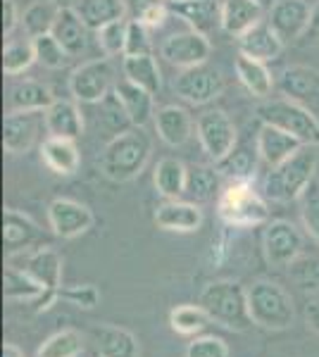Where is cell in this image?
<instances>
[{
  "instance_id": "6da1fadb",
  "label": "cell",
  "mask_w": 319,
  "mask_h": 357,
  "mask_svg": "<svg viewBox=\"0 0 319 357\" xmlns=\"http://www.w3.org/2000/svg\"><path fill=\"white\" fill-rule=\"evenodd\" d=\"M150 153H153L150 136L143 131V126H131L105 146L101 155V169L112 181H131L148 165Z\"/></svg>"
},
{
  "instance_id": "7a4b0ae2",
  "label": "cell",
  "mask_w": 319,
  "mask_h": 357,
  "mask_svg": "<svg viewBox=\"0 0 319 357\" xmlns=\"http://www.w3.org/2000/svg\"><path fill=\"white\" fill-rule=\"evenodd\" d=\"M198 305L205 310L210 321L229 331H248L253 326L248 312V293L241 284L229 279L212 281L200 291Z\"/></svg>"
},
{
  "instance_id": "3957f363",
  "label": "cell",
  "mask_w": 319,
  "mask_h": 357,
  "mask_svg": "<svg viewBox=\"0 0 319 357\" xmlns=\"http://www.w3.org/2000/svg\"><path fill=\"white\" fill-rule=\"evenodd\" d=\"M317 172V153L315 148L303 146L298 153L291 155L283 165L272 167L265 176V195L274 203H291L300 195L312 181Z\"/></svg>"
},
{
  "instance_id": "277c9868",
  "label": "cell",
  "mask_w": 319,
  "mask_h": 357,
  "mask_svg": "<svg viewBox=\"0 0 319 357\" xmlns=\"http://www.w3.org/2000/svg\"><path fill=\"white\" fill-rule=\"evenodd\" d=\"M248 293V312H251L253 324L262 329L281 331L293 324V301L286 291L274 281H255L246 289Z\"/></svg>"
},
{
  "instance_id": "5b68a950",
  "label": "cell",
  "mask_w": 319,
  "mask_h": 357,
  "mask_svg": "<svg viewBox=\"0 0 319 357\" xmlns=\"http://www.w3.org/2000/svg\"><path fill=\"white\" fill-rule=\"evenodd\" d=\"M258 117L262 124L279 126L286 134L295 136L303 146H319V119L298 100H291L286 96L265 100L258 105Z\"/></svg>"
},
{
  "instance_id": "8992f818",
  "label": "cell",
  "mask_w": 319,
  "mask_h": 357,
  "mask_svg": "<svg viewBox=\"0 0 319 357\" xmlns=\"http://www.w3.org/2000/svg\"><path fill=\"white\" fill-rule=\"evenodd\" d=\"M219 220L229 227H260L269 220V207L251 186V181H231L229 186L219 193L217 200Z\"/></svg>"
},
{
  "instance_id": "52a82bcc",
  "label": "cell",
  "mask_w": 319,
  "mask_h": 357,
  "mask_svg": "<svg viewBox=\"0 0 319 357\" xmlns=\"http://www.w3.org/2000/svg\"><path fill=\"white\" fill-rule=\"evenodd\" d=\"M114 67L110 57H96L79 65L69 77V91L79 102H103L114 91Z\"/></svg>"
},
{
  "instance_id": "ba28073f",
  "label": "cell",
  "mask_w": 319,
  "mask_h": 357,
  "mask_svg": "<svg viewBox=\"0 0 319 357\" xmlns=\"http://www.w3.org/2000/svg\"><path fill=\"white\" fill-rule=\"evenodd\" d=\"M305 238L298 231V227L288 220H274L267 224L262 234V250L265 260L274 269H288L303 255Z\"/></svg>"
},
{
  "instance_id": "9c48e42d",
  "label": "cell",
  "mask_w": 319,
  "mask_h": 357,
  "mask_svg": "<svg viewBox=\"0 0 319 357\" xmlns=\"http://www.w3.org/2000/svg\"><path fill=\"white\" fill-rule=\"evenodd\" d=\"M174 93L191 105H207L224 93V77L207 62L181 69L174 79Z\"/></svg>"
},
{
  "instance_id": "30bf717a",
  "label": "cell",
  "mask_w": 319,
  "mask_h": 357,
  "mask_svg": "<svg viewBox=\"0 0 319 357\" xmlns=\"http://www.w3.org/2000/svg\"><path fill=\"white\" fill-rule=\"evenodd\" d=\"M195 136H198L202 151L207 158L219 162L236 148V124L224 110H205L195 122Z\"/></svg>"
},
{
  "instance_id": "8fae6325",
  "label": "cell",
  "mask_w": 319,
  "mask_h": 357,
  "mask_svg": "<svg viewBox=\"0 0 319 357\" xmlns=\"http://www.w3.org/2000/svg\"><path fill=\"white\" fill-rule=\"evenodd\" d=\"M24 269L34 279H38L45 289V296L40 298L36 305V312H45L48 307H53L55 301H60V279H62V257L57 255V250H53L50 245L38 248L31 255L27 257Z\"/></svg>"
},
{
  "instance_id": "7c38bea8",
  "label": "cell",
  "mask_w": 319,
  "mask_h": 357,
  "mask_svg": "<svg viewBox=\"0 0 319 357\" xmlns=\"http://www.w3.org/2000/svg\"><path fill=\"white\" fill-rule=\"evenodd\" d=\"M210 53H212L210 41H207L205 33H198V31L172 33V36H167L160 45V55L165 57L170 65L181 67V69L205 65Z\"/></svg>"
},
{
  "instance_id": "4fadbf2b",
  "label": "cell",
  "mask_w": 319,
  "mask_h": 357,
  "mask_svg": "<svg viewBox=\"0 0 319 357\" xmlns=\"http://www.w3.org/2000/svg\"><path fill=\"white\" fill-rule=\"evenodd\" d=\"M267 22L279 33L283 43H293L310 29L312 8L305 0H274L269 15H267Z\"/></svg>"
},
{
  "instance_id": "5bb4252c",
  "label": "cell",
  "mask_w": 319,
  "mask_h": 357,
  "mask_svg": "<svg viewBox=\"0 0 319 357\" xmlns=\"http://www.w3.org/2000/svg\"><path fill=\"white\" fill-rule=\"evenodd\" d=\"M40 126H45L43 112H13L3 119V148L10 155H22L34 148Z\"/></svg>"
},
{
  "instance_id": "9a60e30c",
  "label": "cell",
  "mask_w": 319,
  "mask_h": 357,
  "mask_svg": "<svg viewBox=\"0 0 319 357\" xmlns=\"http://www.w3.org/2000/svg\"><path fill=\"white\" fill-rule=\"evenodd\" d=\"M48 222L55 236L60 238H77L94 227V212L84 203L72 198H55L48 205Z\"/></svg>"
},
{
  "instance_id": "2e32d148",
  "label": "cell",
  "mask_w": 319,
  "mask_h": 357,
  "mask_svg": "<svg viewBox=\"0 0 319 357\" xmlns=\"http://www.w3.org/2000/svg\"><path fill=\"white\" fill-rule=\"evenodd\" d=\"M155 224L165 231L193 234L202 227V210L191 200H165L155 210Z\"/></svg>"
},
{
  "instance_id": "e0dca14e",
  "label": "cell",
  "mask_w": 319,
  "mask_h": 357,
  "mask_svg": "<svg viewBox=\"0 0 319 357\" xmlns=\"http://www.w3.org/2000/svg\"><path fill=\"white\" fill-rule=\"evenodd\" d=\"M170 5V13L177 15L191 26V31L210 33L214 26H222V3L217 0H174Z\"/></svg>"
},
{
  "instance_id": "ac0fdd59",
  "label": "cell",
  "mask_w": 319,
  "mask_h": 357,
  "mask_svg": "<svg viewBox=\"0 0 319 357\" xmlns=\"http://www.w3.org/2000/svg\"><path fill=\"white\" fill-rule=\"evenodd\" d=\"M303 148V143L298 141L295 136L286 134L279 126H272V124H260L258 131V155L262 158L265 165L272 167H279L286 162L291 155H295Z\"/></svg>"
},
{
  "instance_id": "d6986e66",
  "label": "cell",
  "mask_w": 319,
  "mask_h": 357,
  "mask_svg": "<svg viewBox=\"0 0 319 357\" xmlns=\"http://www.w3.org/2000/svg\"><path fill=\"white\" fill-rule=\"evenodd\" d=\"M43 117H45V131H48V136L77 141L84 134V114H81V107L74 100L57 98L53 105L43 112Z\"/></svg>"
},
{
  "instance_id": "ffe728a7",
  "label": "cell",
  "mask_w": 319,
  "mask_h": 357,
  "mask_svg": "<svg viewBox=\"0 0 319 357\" xmlns=\"http://www.w3.org/2000/svg\"><path fill=\"white\" fill-rule=\"evenodd\" d=\"M283 43L279 38V33L269 26V22L262 20L260 24H255L251 31H246L239 38V53L255 57V60H262V62H272L281 55Z\"/></svg>"
},
{
  "instance_id": "44dd1931",
  "label": "cell",
  "mask_w": 319,
  "mask_h": 357,
  "mask_svg": "<svg viewBox=\"0 0 319 357\" xmlns=\"http://www.w3.org/2000/svg\"><path fill=\"white\" fill-rule=\"evenodd\" d=\"M40 160L50 172L60 176L77 174V169L81 167V153L77 148V141H72V138L48 136L40 143Z\"/></svg>"
},
{
  "instance_id": "7402d4cb",
  "label": "cell",
  "mask_w": 319,
  "mask_h": 357,
  "mask_svg": "<svg viewBox=\"0 0 319 357\" xmlns=\"http://www.w3.org/2000/svg\"><path fill=\"white\" fill-rule=\"evenodd\" d=\"M262 15L265 10L260 0H222V29L234 38H241L260 24Z\"/></svg>"
},
{
  "instance_id": "603a6c76",
  "label": "cell",
  "mask_w": 319,
  "mask_h": 357,
  "mask_svg": "<svg viewBox=\"0 0 319 357\" xmlns=\"http://www.w3.org/2000/svg\"><path fill=\"white\" fill-rule=\"evenodd\" d=\"M89 31L91 29L84 24V20L74 13V8H60V15L55 20L53 36L62 43L72 57H79L89 50Z\"/></svg>"
},
{
  "instance_id": "cb8c5ba5",
  "label": "cell",
  "mask_w": 319,
  "mask_h": 357,
  "mask_svg": "<svg viewBox=\"0 0 319 357\" xmlns=\"http://www.w3.org/2000/svg\"><path fill=\"white\" fill-rule=\"evenodd\" d=\"M114 96L119 98L121 107L124 112L129 114L131 119V126H146L150 119H155V100H153V93L146 89H141L138 84L129 82H119L114 86Z\"/></svg>"
},
{
  "instance_id": "d4e9b609",
  "label": "cell",
  "mask_w": 319,
  "mask_h": 357,
  "mask_svg": "<svg viewBox=\"0 0 319 357\" xmlns=\"http://www.w3.org/2000/svg\"><path fill=\"white\" fill-rule=\"evenodd\" d=\"M155 131L162 138V143L172 148H179L193 136V122H191L188 112L179 105H165L155 112Z\"/></svg>"
},
{
  "instance_id": "484cf974",
  "label": "cell",
  "mask_w": 319,
  "mask_h": 357,
  "mask_svg": "<svg viewBox=\"0 0 319 357\" xmlns=\"http://www.w3.org/2000/svg\"><path fill=\"white\" fill-rule=\"evenodd\" d=\"M40 238L38 224L24 212L15 210V207H5L3 212V241L8 250H24V248L34 245Z\"/></svg>"
},
{
  "instance_id": "4316f807",
  "label": "cell",
  "mask_w": 319,
  "mask_h": 357,
  "mask_svg": "<svg viewBox=\"0 0 319 357\" xmlns=\"http://www.w3.org/2000/svg\"><path fill=\"white\" fill-rule=\"evenodd\" d=\"M234 69H236V77H239L241 86L253 98L265 100V98L272 93V89H274V77H272L269 67H267V62L262 60H255V57L239 53Z\"/></svg>"
},
{
  "instance_id": "83f0119b",
  "label": "cell",
  "mask_w": 319,
  "mask_h": 357,
  "mask_svg": "<svg viewBox=\"0 0 319 357\" xmlns=\"http://www.w3.org/2000/svg\"><path fill=\"white\" fill-rule=\"evenodd\" d=\"M281 93L291 100H307V98H319V69L293 65L286 67L279 74Z\"/></svg>"
},
{
  "instance_id": "f1b7e54d",
  "label": "cell",
  "mask_w": 319,
  "mask_h": 357,
  "mask_svg": "<svg viewBox=\"0 0 319 357\" xmlns=\"http://www.w3.org/2000/svg\"><path fill=\"white\" fill-rule=\"evenodd\" d=\"M72 8L91 31H98L101 26L114 20H124L126 13H129L126 0H77Z\"/></svg>"
},
{
  "instance_id": "f546056e",
  "label": "cell",
  "mask_w": 319,
  "mask_h": 357,
  "mask_svg": "<svg viewBox=\"0 0 319 357\" xmlns=\"http://www.w3.org/2000/svg\"><path fill=\"white\" fill-rule=\"evenodd\" d=\"M186 174L188 167L177 158H165L160 160L158 167H155V191H158L165 200H179L184 198V191H186Z\"/></svg>"
},
{
  "instance_id": "4dcf8cb0",
  "label": "cell",
  "mask_w": 319,
  "mask_h": 357,
  "mask_svg": "<svg viewBox=\"0 0 319 357\" xmlns=\"http://www.w3.org/2000/svg\"><path fill=\"white\" fill-rule=\"evenodd\" d=\"M55 102L53 93L45 84L27 79L20 82L10 93V110L13 112H45Z\"/></svg>"
},
{
  "instance_id": "1f68e13d",
  "label": "cell",
  "mask_w": 319,
  "mask_h": 357,
  "mask_svg": "<svg viewBox=\"0 0 319 357\" xmlns=\"http://www.w3.org/2000/svg\"><path fill=\"white\" fill-rule=\"evenodd\" d=\"M121 72H124V79L138 84L141 89L150 91L153 96L160 93L162 74H160L158 60H155L153 53H148V55H124Z\"/></svg>"
},
{
  "instance_id": "d6a6232c",
  "label": "cell",
  "mask_w": 319,
  "mask_h": 357,
  "mask_svg": "<svg viewBox=\"0 0 319 357\" xmlns=\"http://www.w3.org/2000/svg\"><path fill=\"white\" fill-rule=\"evenodd\" d=\"M98 353L105 357H136L138 355V341L131 331L121 326L103 324L94 329Z\"/></svg>"
},
{
  "instance_id": "836d02e7",
  "label": "cell",
  "mask_w": 319,
  "mask_h": 357,
  "mask_svg": "<svg viewBox=\"0 0 319 357\" xmlns=\"http://www.w3.org/2000/svg\"><path fill=\"white\" fill-rule=\"evenodd\" d=\"M217 195H219V172L207 165H191L186 174L184 200L200 205V203H210Z\"/></svg>"
},
{
  "instance_id": "e575fe53",
  "label": "cell",
  "mask_w": 319,
  "mask_h": 357,
  "mask_svg": "<svg viewBox=\"0 0 319 357\" xmlns=\"http://www.w3.org/2000/svg\"><path fill=\"white\" fill-rule=\"evenodd\" d=\"M3 296L8 298V301L38 303L40 298L45 296V289L24 267H8L3 276Z\"/></svg>"
},
{
  "instance_id": "d590c367",
  "label": "cell",
  "mask_w": 319,
  "mask_h": 357,
  "mask_svg": "<svg viewBox=\"0 0 319 357\" xmlns=\"http://www.w3.org/2000/svg\"><path fill=\"white\" fill-rule=\"evenodd\" d=\"M57 15H60V5H55L53 0H36L22 15V26L31 38L43 36L53 31Z\"/></svg>"
},
{
  "instance_id": "8d00e7d4",
  "label": "cell",
  "mask_w": 319,
  "mask_h": 357,
  "mask_svg": "<svg viewBox=\"0 0 319 357\" xmlns=\"http://www.w3.org/2000/svg\"><path fill=\"white\" fill-rule=\"evenodd\" d=\"M214 169L229 181H251L255 176V155L251 151H236L234 148L226 158L214 162Z\"/></svg>"
},
{
  "instance_id": "74e56055",
  "label": "cell",
  "mask_w": 319,
  "mask_h": 357,
  "mask_svg": "<svg viewBox=\"0 0 319 357\" xmlns=\"http://www.w3.org/2000/svg\"><path fill=\"white\" fill-rule=\"evenodd\" d=\"M210 317L200 305H177L170 312V326L181 336H195L198 331L205 329Z\"/></svg>"
},
{
  "instance_id": "f35d334b",
  "label": "cell",
  "mask_w": 319,
  "mask_h": 357,
  "mask_svg": "<svg viewBox=\"0 0 319 357\" xmlns=\"http://www.w3.org/2000/svg\"><path fill=\"white\" fill-rule=\"evenodd\" d=\"M84 350L79 331L74 329H62L53 333L50 338H45V343L38 348L36 357H79Z\"/></svg>"
},
{
  "instance_id": "ab89813d",
  "label": "cell",
  "mask_w": 319,
  "mask_h": 357,
  "mask_svg": "<svg viewBox=\"0 0 319 357\" xmlns=\"http://www.w3.org/2000/svg\"><path fill=\"white\" fill-rule=\"evenodd\" d=\"M36 62V50L31 41H13L3 48V72L8 77H20Z\"/></svg>"
},
{
  "instance_id": "60d3db41",
  "label": "cell",
  "mask_w": 319,
  "mask_h": 357,
  "mask_svg": "<svg viewBox=\"0 0 319 357\" xmlns=\"http://www.w3.org/2000/svg\"><path fill=\"white\" fill-rule=\"evenodd\" d=\"M31 43L34 50H36V62H40L45 69H62L69 62V57H72L53 33H43V36L31 38Z\"/></svg>"
},
{
  "instance_id": "b9f144b4",
  "label": "cell",
  "mask_w": 319,
  "mask_h": 357,
  "mask_svg": "<svg viewBox=\"0 0 319 357\" xmlns=\"http://www.w3.org/2000/svg\"><path fill=\"white\" fill-rule=\"evenodd\" d=\"M288 276L300 291L317 293L319 291V255H300L291 267Z\"/></svg>"
},
{
  "instance_id": "7bdbcfd3",
  "label": "cell",
  "mask_w": 319,
  "mask_h": 357,
  "mask_svg": "<svg viewBox=\"0 0 319 357\" xmlns=\"http://www.w3.org/2000/svg\"><path fill=\"white\" fill-rule=\"evenodd\" d=\"M126 24L129 20H114L110 24L101 26L96 31V41L101 45L103 55L114 57V55H124V45H126Z\"/></svg>"
},
{
  "instance_id": "ee69618b",
  "label": "cell",
  "mask_w": 319,
  "mask_h": 357,
  "mask_svg": "<svg viewBox=\"0 0 319 357\" xmlns=\"http://www.w3.org/2000/svg\"><path fill=\"white\" fill-rule=\"evenodd\" d=\"M300 217H303L305 231L319 243V181L310 183L300 195Z\"/></svg>"
},
{
  "instance_id": "f6af8a7d",
  "label": "cell",
  "mask_w": 319,
  "mask_h": 357,
  "mask_svg": "<svg viewBox=\"0 0 319 357\" xmlns=\"http://www.w3.org/2000/svg\"><path fill=\"white\" fill-rule=\"evenodd\" d=\"M60 301L74 305L79 310H94L101 303V291L94 284H74L67 286V289H60Z\"/></svg>"
},
{
  "instance_id": "bcb514c9",
  "label": "cell",
  "mask_w": 319,
  "mask_h": 357,
  "mask_svg": "<svg viewBox=\"0 0 319 357\" xmlns=\"http://www.w3.org/2000/svg\"><path fill=\"white\" fill-rule=\"evenodd\" d=\"M148 53H153V43H150L148 26L138 20H129V24H126L124 55H148Z\"/></svg>"
},
{
  "instance_id": "7dc6e473",
  "label": "cell",
  "mask_w": 319,
  "mask_h": 357,
  "mask_svg": "<svg viewBox=\"0 0 319 357\" xmlns=\"http://www.w3.org/2000/svg\"><path fill=\"white\" fill-rule=\"evenodd\" d=\"M186 357H229V345L217 336H195L188 343Z\"/></svg>"
},
{
  "instance_id": "c3c4849f",
  "label": "cell",
  "mask_w": 319,
  "mask_h": 357,
  "mask_svg": "<svg viewBox=\"0 0 319 357\" xmlns=\"http://www.w3.org/2000/svg\"><path fill=\"white\" fill-rule=\"evenodd\" d=\"M20 22H22V15H20L17 3H15V0H5V3H3V33H5V36H10Z\"/></svg>"
},
{
  "instance_id": "681fc988",
  "label": "cell",
  "mask_w": 319,
  "mask_h": 357,
  "mask_svg": "<svg viewBox=\"0 0 319 357\" xmlns=\"http://www.w3.org/2000/svg\"><path fill=\"white\" fill-rule=\"evenodd\" d=\"M167 3V0H126V10L131 13V20H138L148 13V10L158 8V5Z\"/></svg>"
},
{
  "instance_id": "f907efd6",
  "label": "cell",
  "mask_w": 319,
  "mask_h": 357,
  "mask_svg": "<svg viewBox=\"0 0 319 357\" xmlns=\"http://www.w3.org/2000/svg\"><path fill=\"white\" fill-rule=\"evenodd\" d=\"M305 321L312 331L319 333V301H312L310 305L305 307Z\"/></svg>"
},
{
  "instance_id": "816d5d0a",
  "label": "cell",
  "mask_w": 319,
  "mask_h": 357,
  "mask_svg": "<svg viewBox=\"0 0 319 357\" xmlns=\"http://www.w3.org/2000/svg\"><path fill=\"white\" fill-rule=\"evenodd\" d=\"M307 33H310L315 41H319V5L315 10H312V22H310V29H307Z\"/></svg>"
},
{
  "instance_id": "f5cc1de1",
  "label": "cell",
  "mask_w": 319,
  "mask_h": 357,
  "mask_svg": "<svg viewBox=\"0 0 319 357\" xmlns=\"http://www.w3.org/2000/svg\"><path fill=\"white\" fill-rule=\"evenodd\" d=\"M3 357H24V353H22L15 343H5L3 345Z\"/></svg>"
},
{
  "instance_id": "db71d44e",
  "label": "cell",
  "mask_w": 319,
  "mask_h": 357,
  "mask_svg": "<svg viewBox=\"0 0 319 357\" xmlns=\"http://www.w3.org/2000/svg\"><path fill=\"white\" fill-rule=\"evenodd\" d=\"M55 5H60V8H72L74 3H77V0H53Z\"/></svg>"
},
{
  "instance_id": "11a10c76",
  "label": "cell",
  "mask_w": 319,
  "mask_h": 357,
  "mask_svg": "<svg viewBox=\"0 0 319 357\" xmlns=\"http://www.w3.org/2000/svg\"><path fill=\"white\" fill-rule=\"evenodd\" d=\"M94 357H105V355H101V353H96V355H94Z\"/></svg>"
},
{
  "instance_id": "9f6ffc18",
  "label": "cell",
  "mask_w": 319,
  "mask_h": 357,
  "mask_svg": "<svg viewBox=\"0 0 319 357\" xmlns=\"http://www.w3.org/2000/svg\"><path fill=\"white\" fill-rule=\"evenodd\" d=\"M167 3H174V0H167Z\"/></svg>"
}]
</instances>
